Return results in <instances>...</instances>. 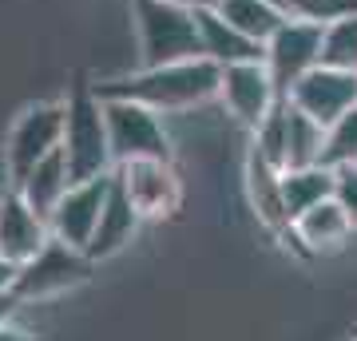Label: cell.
Returning <instances> with one entry per match:
<instances>
[{"label": "cell", "mask_w": 357, "mask_h": 341, "mask_svg": "<svg viewBox=\"0 0 357 341\" xmlns=\"http://www.w3.org/2000/svg\"><path fill=\"white\" fill-rule=\"evenodd\" d=\"M286 100L298 112H306L310 119H318L321 127H333L345 112L357 107V72L318 63V68H310L306 76L286 91Z\"/></svg>", "instance_id": "cell-10"}, {"label": "cell", "mask_w": 357, "mask_h": 341, "mask_svg": "<svg viewBox=\"0 0 357 341\" xmlns=\"http://www.w3.org/2000/svg\"><path fill=\"white\" fill-rule=\"evenodd\" d=\"M211 8H215L222 20H230L243 36H250L255 44H262V48H266L270 36L290 20L286 0H215Z\"/></svg>", "instance_id": "cell-17"}, {"label": "cell", "mask_w": 357, "mask_h": 341, "mask_svg": "<svg viewBox=\"0 0 357 341\" xmlns=\"http://www.w3.org/2000/svg\"><path fill=\"white\" fill-rule=\"evenodd\" d=\"M354 234H357L354 222H349L345 206L337 202V195H333V199L318 202V206H310L306 215L294 218L286 242H294L298 250H306V254H330V250H337V246H345Z\"/></svg>", "instance_id": "cell-14"}, {"label": "cell", "mask_w": 357, "mask_h": 341, "mask_svg": "<svg viewBox=\"0 0 357 341\" xmlns=\"http://www.w3.org/2000/svg\"><path fill=\"white\" fill-rule=\"evenodd\" d=\"M112 175H100V179H79L68 187V195L56 202V211L48 215V230L56 242H68L76 250H88L91 238H96V227H100V215H103V202L112 195Z\"/></svg>", "instance_id": "cell-9"}, {"label": "cell", "mask_w": 357, "mask_h": 341, "mask_svg": "<svg viewBox=\"0 0 357 341\" xmlns=\"http://www.w3.org/2000/svg\"><path fill=\"white\" fill-rule=\"evenodd\" d=\"M199 44H203V56L215 60L218 68L243 63V60H266V48L255 44L250 36H243V32L230 24V20H222L215 8H199Z\"/></svg>", "instance_id": "cell-16"}, {"label": "cell", "mask_w": 357, "mask_h": 341, "mask_svg": "<svg viewBox=\"0 0 357 341\" xmlns=\"http://www.w3.org/2000/svg\"><path fill=\"white\" fill-rule=\"evenodd\" d=\"M243 190L258 227L270 230L274 238H286L290 234V211H286V195H282V167L270 163L250 143H246V155H243Z\"/></svg>", "instance_id": "cell-12"}, {"label": "cell", "mask_w": 357, "mask_h": 341, "mask_svg": "<svg viewBox=\"0 0 357 341\" xmlns=\"http://www.w3.org/2000/svg\"><path fill=\"white\" fill-rule=\"evenodd\" d=\"M100 96H119V100L147 103L159 115H191L218 103L222 91V68L206 56L175 63H155V68H131L115 79L96 84Z\"/></svg>", "instance_id": "cell-1"}, {"label": "cell", "mask_w": 357, "mask_h": 341, "mask_svg": "<svg viewBox=\"0 0 357 341\" xmlns=\"http://www.w3.org/2000/svg\"><path fill=\"white\" fill-rule=\"evenodd\" d=\"M48 242H52L48 218L40 215L16 187H8L0 195V258L24 266V262H32Z\"/></svg>", "instance_id": "cell-13"}, {"label": "cell", "mask_w": 357, "mask_h": 341, "mask_svg": "<svg viewBox=\"0 0 357 341\" xmlns=\"http://www.w3.org/2000/svg\"><path fill=\"white\" fill-rule=\"evenodd\" d=\"M76 179H72V167H68V155H64V147L60 151H52L44 163H36L32 171H28L20 183H16V190L24 195L32 206H36L40 215L48 218L52 211H56V202L68 195V187H72Z\"/></svg>", "instance_id": "cell-19"}, {"label": "cell", "mask_w": 357, "mask_h": 341, "mask_svg": "<svg viewBox=\"0 0 357 341\" xmlns=\"http://www.w3.org/2000/svg\"><path fill=\"white\" fill-rule=\"evenodd\" d=\"M326 167H357V107L345 112L337 123L326 131V151H321Z\"/></svg>", "instance_id": "cell-22"}, {"label": "cell", "mask_w": 357, "mask_h": 341, "mask_svg": "<svg viewBox=\"0 0 357 341\" xmlns=\"http://www.w3.org/2000/svg\"><path fill=\"white\" fill-rule=\"evenodd\" d=\"M119 187L128 190L131 206L143 215V222L175 218L183 206V179L175 159H131L115 167Z\"/></svg>", "instance_id": "cell-8"}, {"label": "cell", "mask_w": 357, "mask_h": 341, "mask_svg": "<svg viewBox=\"0 0 357 341\" xmlns=\"http://www.w3.org/2000/svg\"><path fill=\"white\" fill-rule=\"evenodd\" d=\"M68 123H64V155L72 179H100L115 171L112 139H107V112L96 88H76L68 96Z\"/></svg>", "instance_id": "cell-3"}, {"label": "cell", "mask_w": 357, "mask_h": 341, "mask_svg": "<svg viewBox=\"0 0 357 341\" xmlns=\"http://www.w3.org/2000/svg\"><path fill=\"white\" fill-rule=\"evenodd\" d=\"M337 202L345 206V215L357 230V167H337Z\"/></svg>", "instance_id": "cell-24"}, {"label": "cell", "mask_w": 357, "mask_h": 341, "mask_svg": "<svg viewBox=\"0 0 357 341\" xmlns=\"http://www.w3.org/2000/svg\"><path fill=\"white\" fill-rule=\"evenodd\" d=\"M91 258L88 250H76L68 242L52 238L44 250L32 258V262L20 266L16 274V298L20 302H48V298H60V294L76 290L91 278Z\"/></svg>", "instance_id": "cell-7"}, {"label": "cell", "mask_w": 357, "mask_h": 341, "mask_svg": "<svg viewBox=\"0 0 357 341\" xmlns=\"http://www.w3.org/2000/svg\"><path fill=\"white\" fill-rule=\"evenodd\" d=\"M318 63H321V28L318 24L290 16V20L270 36V44H266V68L274 72L282 96L306 76L310 68H318Z\"/></svg>", "instance_id": "cell-11"}, {"label": "cell", "mask_w": 357, "mask_h": 341, "mask_svg": "<svg viewBox=\"0 0 357 341\" xmlns=\"http://www.w3.org/2000/svg\"><path fill=\"white\" fill-rule=\"evenodd\" d=\"M282 100L286 96H282L274 72L266 68V60H243V63H227L222 68L218 107L227 112V119H234L246 131H255Z\"/></svg>", "instance_id": "cell-6"}, {"label": "cell", "mask_w": 357, "mask_h": 341, "mask_svg": "<svg viewBox=\"0 0 357 341\" xmlns=\"http://www.w3.org/2000/svg\"><path fill=\"white\" fill-rule=\"evenodd\" d=\"M321 63L357 72V13L330 28H321Z\"/></svg>", "instance_id": "cell-21"}, {"label": "cell", "mask_w": 357, "mask_h": 341, "mask_svg": "<svg viewBox=\"0 0 357 341\" xmlns=\"http://www.w3.org/2000/svg\"><path fill=\"white\" fill-rule=\"evenodd\" d=\"M175 4H187V8H211L215 0H175Z\"/></svg>", "instance_id": "cell-28"}, {"label": "cell", "mask_w": 357, "mask_h": 341, "mask_svg": "<svg viewBox=\"0 0 357 341\" xmlns=\"http://www.w3.org/2000/svg\"><path fill=\"white\" fill-rule=\"evenodd\" d=\"M20 298H16V290H4L0 294V326H8V321H13L16 317V310H20Z\"/></svg>", "instance_id": "cell-25"}, {"label": "cell", "mask_w": 357, "mask_h": 341, "mask_svg": "<svg viewBox=\"0 0 357 341\" xmlns=\"http://www.w3.org/2000/svg\"><path fill=\"white\" fill-rule=\"evenodd\" d=\"M68 103L64 100H36L13 119L4 135V179L16 187L36 163H44L52 151L64 147Z\"/></svg>", "instance_id": "cell-4"}, {"label": "cell", "mask_w": 357, "mask_h": 341, "mask_svg": "<svg viewBox=\"0 0 357 341\" xmlns=\"http://www.w3.org/2000/svg\"><path fill=\"white\" fill-rule=\"evenodd\" d=\"M282 195H286V211H290V227H294L298 215H306L310 206H318V202L337 195V171L326 163L286 167L282 171Z\"/></svg>", "instance_id": "cell-18"}, {"label": "cell", "mask_w": 357, "mask_h": 341, "mask_svg": "<svg viewBox=\"0 0 357 341\" xmlns=\"http://www.w3.org/2000/svg\"><path fill=\"white\" fill-rule=\"evenodd\" d=\"M16 274H20V266L8 262V258H0V294H4V290H16Z\"/></svg>", "instance_id": "cell-26"}, {"label": "cell", "mask_w": 357, "mask_h": 341, "mask_svg": "<svg viewBox=\"0 0 357 341\" xmlns=\"http://www.w3.org/2000/svg\"><path fill=\"white\" fill-rule=\"evenodd\" d=\"M290 103V100H286ZM326 131L318 119H310L306 112H298L290 103V127H286V167H314L321 163L326 151Z\"/></svg>", "instance_id": "cell-20"}, {"label": "cell", "mask_w": 357, "mask_h": 341, "mask_svg": "<svg viewBox=\"0 0 357 341\" xmlns=\"http://www.w3.org/2000/svg\"><path fill=\"white\" fill-rule=\"evenodd\" d=\"M143 227V215L131 206L128 190L119 187V179H112V195L103 202V215H100V227H96V238L88 246V258L91 262H107L115 254H123L135 242Z\"/></svg>", "instance_id": "cell-15"}, {"label": "cell", "mask_w": 357, "mask_h": 341, "mask_svg": "<svg viewBox=\"0 0 357 341\" xmlns=\"http://www.w3.org/2000/svg\"><path fill=\"white\" fill-rule=\"evenodd\" d=\"M0 341H36V338L24 333V329H16L13 321H8V326H0Z\"/></svg>", "instance_id": "cell-27"}, {"label": "cell", "mask_w": 357, "mask_h": 341, "mask_svg": "<svg viewBox=\"0 0 357 341\" xmlns=\"http://www.w3.org/2000/svg\"><path fill=\"white\" fill-rule=\"evenodd\" d=\"M103 112H107V139H112L115 167L131 159H175V139L163 123L167 115L151 112L147 103L119 100V96H103Z\"/></svg>", "instance_id": "cell-5"}, {"label": "cell", "mask_w": 357, "mask_h": 341, "mask_svg": "<svg viewBox=\"0 0 357 341\" xmlns=\"http://www.w3.org/2000/svg\"><path fill=\"white\" fill-rule=\"evenodd\" d=\"M286 8H290V16H298V20L330 28V24H337V20L357 13V0H286Z\"/></svg>", "instance_id": "cell-23"}, {"label": "cell", "mask_w": 357, "mask_h": 341, "mask_svg": "<svg viewBox=\"0 0 357 341\" xmlns=\"http://www.w3.org/2000/svg\"><path fill=\"white\" fill-rule=\"evenodd\" d=\"M128 13H131L139 68L203 56L199 8H187V4H175V0H128Z\"/></svg>", "instance_id": "cell-2"}]
</instances>
